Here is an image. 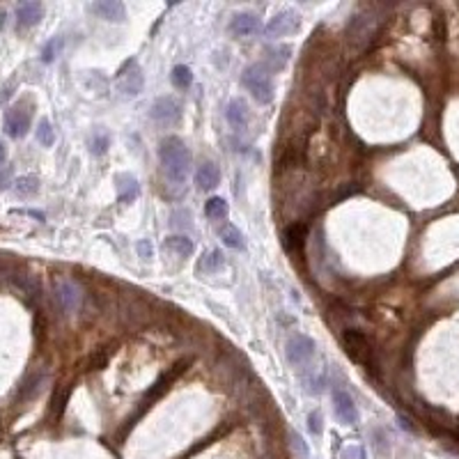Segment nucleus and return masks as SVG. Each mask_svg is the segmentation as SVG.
<instances>
[{
	"label": "nucleus",
	"mask_w": 459,
	"mask_h": 459,
	"mask_svg": "<svg viewBox=\"0 0 459 459\" xmlns=\"http://www.w3.org/2000/svg\"><path fill=\"white\" fill-rule=\"evenodd\" d=\"M221 242L228 246V248H232V250H242L244 248V235L232 223H225L221 228Z\"/></svg>",
	"instance_id": "obj_19"
},
{
	"label": "nucleus",
	"mask_w": 459,
	"mask_h": 459,
	"mask_svg": "<svg viewBox=\"0 0 459 459\" xmlns=\"http://www.w3.org/2000/svg\"><path fill=\"white\" fill-rule=\"evenodd\" d=\"M159 161L168 182L177 184V186H182V184L186 182V175L191 168V152L182 138H177V136L163 138L159 145Z\"/></svg>",
	"instance_id": "obj_1"
},
{
	"label": "nucleus",
	"mask_w": 459,
	"mask_h": 459,
	"mask_svg": "<svg viewBox=\"0 0 459 459\" xmlns=\"http://www.w3.org/2000/svg\"><path fill=\"white\" fill-rule=\"evenodd\" d=\"M223 264H225V257H223V253H221V250H211L209 255H204V259H202V262H200V269H207V271L211 273V271L221 269Z\"/></svg>",
	"instance_id": "obj_24"
},
{
	"label": "nucleus",
	"mask_w": 459,
	"mask_h": 459,
	"mask_svg": "<svg viewBox=\"0 0 459 459\" xmlns=\"http://www.w3.org/2000/svg\"><path fill=\"white\" fill-rule=\"evenodd\" d=\"M60 46H63V42H60V39H51V42L44 46V51H42V60H44V63H53V58L58 56Z\"/></svg>",
	"instance_id": "obj_26"
},
{
	"label": "nucleus",
	"mask_w": 459,
	"mask_h": 459,
	"mask_svg": "<svg viewBox=\"0 0 459 459\" xmlns=\"http://www.w3.org/2000/svg\"><path fill=\"white\" fill-rule=\"evenodd\" d=\"M195 184H198V189L200 191H214L218 184H221V170H218V166L214 161H207L198 168Z\"/></svg>",
	"instance_id": "obj_14"
},
{
	"label": "nucleus",
	"mask_w": 459,
	"mask_h": 459,
	"mask_svg": "<svg viewBox=\"0 0 459 459\" xmlns=\"http://www.w3.org/2000/svg\"><path fill=\"white\" fill-rule=\"evenodd\" d=\"M308 429H310L314 436H319V434H321L324 425H321V414H319V411H312V414L308 416Z\"/></svg>",
	"instance_id": "obj_27"
},
{
	"label": "nucleus",
	"mask_w": 459,
	"mask_h": 459,
	"mask_svg": "<svg viewBox=\"0 0 459 459\" xmlns=\"http://www.w3.org/2000/svg\"><path fill=\"white\" fill-rule=\"evenodd\" d=\"M108 149V136L106 134H97L92 138V152L94 154H106Z\"/></svg>",
	"instance_id": "obj_28"
},
{
	"label": "nucleus",
	"mask_w": 459,
	"mask_h": 459,
	"mask_svg": "<svg viewBox=\"0 0 459 459\" xmlns=\"http://www.w3.org/2000/svg\"><path fill=\"white\" fill-rule=\"evenodd\" d=\"M44 17V5L35 3V0H28V3H21L17 8V23L19 28H32L42 21Z\"/></svg>",
	"instance_id": "obj_13"
},
{
	"label": "nucleus",
	"mask_w": 459,
	"mask_h": 459,
	"mask_svg": "<svg viewBox=\"0 0 459 459\" xmlns=\"http://www.w3.org/2000/svg\"><path fill=\"white\" fill-rule=\"evenodd\" d=\"M225 118H228L230 127L239 129V131L248 127L250 111H248V106H246V101L244 99H232L228 104V108H225Z\"/></svg>",
	"instance_id": "obj_15"
},
{
	"label": "nucleus",
	"mask_w": 459,
	"mask_h": 459,
	"mask_svg": "<svg viewBox=\"0 0 459 459\" xmlns=\"http://www.w3.org/2000/svg\"><path fill=\"white\" fill-rule=\"evenodd\" d=\"M290 438H292V445H294V450H297V455L301 457V459H308L310 457V450H308V443L301 438L297 431H292L290 434Z\"/></svg>",
	"instance_id": "obj_25"
},
{
	"label": "nucleus",
	"mask_w": 459,
	"mask_h": 459,
	"mask_svg": "<svg viewBox=\"0 0 459 459\" xmlns=\"http://www.w3.org/2000/svg\"><path fill=\"white\" fill-rule=\"evenodd\" d=\"M149 115H152V120L159 122V125H175V122L182 118V104L180 99L175 97H159L152 104Z\"/></svg>",
	"instance_id": "obj_8"
},
{
	"label": "nucleus",
	"mask_w": 459,
	"mask_h": 459,
	"mask_svg": "<svg viewBox=\"0 0 459 459\" xmlns=\"http://www.w3.org/2000/svg\"><path fill=\"white\" fill-rule=\"evenodd\" d=\"M333 414L342 425H356L359 423V407L354 397L342 388L333 390Z\"/></svg>",
	"instance_id": "obj_6"
},
{
	"label": "nucleus",
	"mask_w": 459,
	"mask_h": 459,
	"mask_svg": "<svg viewBox=\"0 0 459 459\" xmlns=\"http://www.w3.org/2000/svg\"><path fill=\"white\" fill-rule=\"evenodd\" d=\"M299 25H301V21H299L297 12L285 10L264 25V35L266 37H287V35H292V32H297Z\"/></svg>",
	"instance_id": "obj_7"
},
{
	"label": "nucleus",
	"mask_w": 459,
	"mask_h": 459,
	"mask_svg": "<svg viewBox=\"0 0 459 459\" xmlns=\"http://www.w3.org/2000/svg\"><path fill=\"white\" fill-rule=\"evenodd\" d=\"M5 159H8V149H5V145L0 142V163H3Z\"/></svg>",
	"instance_id": "obj_31"
},
{
	"label": "nucleus",
	"mask_w": 459,
	"mask_h": 459,
	"mask_svg": "<svg viewBox=\"0 0 459 459\" xmlns=\"http://www.w3.org/2000/svg\"><path fill=\"white\" fill-rule=\"evenodd\" d=\"M259 30V19L253 12H239L232 17L230 21V32L237 37H250Z\"/></svg>",
	"instance_id": "obj_11"
},
{
	"label": "nucleus",
	"mask_w": 459,
	"mask_h": 459,
	"mask_svg": "<svg viewBox=\"0 0 459 459\" xmlns=\"http://www.w3.org/2000/svg\"><path fill=\"white\" fill-rule=\"evenodd\" d=\"M3 125H5V134H8L10 138H23V136L30 131V111L23 108L21 104L12 106L10 111H5Z\"/></svg>",
	"instance_id": "obj_5"
},
{
	"label": "nucleus",
	"mask_w": 459,
	"mask_h": 459,
	"mask_svg": "<svg viewBox=\"0 0 459 459\" xmlns=\"http://www.w3.org/2000/svg\"><path fill=\"white\" fill-rule=\"evenodd\" d=\"M314 349L317 347H314L312 338H308V335H303V333H297L287 340L285 354H287V361H290L292 365H306V363L314 356Z\"/></svg>",
	"instance_id": "obj_4"
},
{
	"label": "nucleus",
	"mask_w": 459,
	"mask_h": 459,
	"mask_svg": "<svg viewBox=\"0 0 459 459\" xmlns=\"http://www.w3.org/2000/svg\"><path fill=\"white\" fill-rule=\"evenodd\" d=\"M56 299H58L60 310H63L65 314L76 312L78 306H81V290H78V285L72 283V280H63V283H58Z\"/></svg>",
	"instance_id": "obj_10"
},
{
	"label": "nucleus",
	"mask_w": 459,
	"mask_h": 459,
	"mask_svg": "<svg viewBox=\"0 0 459 459\" xmlns=\"http://www.w3.org/2000/svg\"><path fill=\"white\" fill-rule=\"evenodd\" d=\"M342 342H345L347 352L354 361L365 363L370 359V342L361 331H356V328H345V333H342Z\"/></svg>",
	"instance_id": "obj_9"
},
{
	"label": "nucleus",
	"mask_w": 459,
	"mask_h": 459,
	"mask_svg": "<svg viewBox=\"0 0 459 459\" xmlns=\"http://www.w3.org/2000/svg\"><path fill=\"white\" fill-rule=\"evenodd\" d=\"M14 189L19 195H35L39 191V180L35 175H25V177H19L14 182Z\"/></svg>",
	"instance_id": "obj_22"
},
{
	"label": "nucleus",
	"mask_w": 459,
	"mask_h": 459,
	"mask_svg": "<svg viewBox=\"0 0 459 459\" xmlns=\"http://www.w3.org/2000/svg\"><path fill=\"white\" fill-rule=\"evenodd\" d=\"M92 12L104 19V21H111V23L115 21L122 23L127 19V8L120 0H99V3L92 5Z\"/></svg>",
	"instance_id": "obj_12"
},
{
	"label": "nucleus",
	"mask_w": 459,
	"mask_h": 459,
	"mask_svg": "<svg viewBox=\"0 0 459 459\" xmlns=\"http://www.w3.org/2000/svg\"><path fill=\"white\" fill-rule=\"evenodd\" d=\"M115 186H118L120 202H125V204L131 202L134 198H138V193H140V186L134 175H118L115 177Z\"/></svg>",
	"instance_id": "obj_17"
},
{
	"label": "nucleus",
	"mask_w": 459,
	"mask_h": 459,
	"mask_svg": "<svg viewBox=\"0 0 459 459\" xmlns=\"http://www.w3.org/2000/svg\"><path fill=\"white\" fill-rule=\"evenodd\" d=\"M138 253H140V257H152V244L149 242H138Z\"/></svg>",
	"instance_id": "obj_30"
},
{
	"label": "nucleus",
	"mask_w": 459,
	"mask_h": 459,
	"mask_svg": "<svg viewBox=\"0 0 459 459\" xmlns=\"http://www.w3.org/2000/svg\"><path fill=\"white\" fill-rule=\"evenodd\" d=\"M242 83L246 90L259 101V104H271L273 101V76L266 65H262V63L248 65L244 70Z\"/></svg>",
	"instance_id": "obj_2"
},
{
	"label": "nucleus",
	"mask_w": 459,
	"mask_h": 459,
	"mask_svg": "<svg viewBox=\"0 0 459 459\" xmlns=\"http://www.w3.org/2000/svg\"><path fill=\"white\" fill-rule=\"evenodd\" d=\"M342 459H367V455L361 445H349V448H345V452H342Z\"/></svg>",
	"instance_id": "obj_29"
},
{
	"label": "nucleus",
	"mask_w": 459,
	"mask_h": 459,
	"mask_svg": "<svg viewBox=\"0 0 459 459\" xmlns=\"http://www.w3.org/2000/svg\"><path fill=\"white\" fill-rule=\"evenodd\" d=\"M142 85H145V76H142L138 63L129 60V63L118 72V76H115V92H118V97L122 101H129V99L138 97L142 92Z\"/></svg>",
	"instance_id": "obj_3"
},
{
	"label": "nucleus",
	"mask_w": 459,
	"mask_h": 459,
	"mask_svg": "<svg viewBox=\"0 0 459 459\" xmlns=\"http://www.w3.org/2000/svg\"><path fill=\"white\" fill-rule=\"evenodd\" d=\"M228 202L223 200V198H209L207 204H204V216L209 218V221H221V218L228 216Z\"/></svg>",
	"instance_id": "obj_20"
},
{
	"label": "nucleus",
	"mask_w": 459,
	"mask_h": 459,
	"mask_svg": "<svg viewBox=\"0 0 459 459\" xmlns=\"http://www.w3.org/2000/svg\"><path fill=\"white\" fill-rule=\"evenodd\" d=\"M37 140L42 142L44 147H51L53 142H56V129L51 127V122L46 118L37 125Z\"/></svg>",
	"instance_id": "obj_23"
},
{
	"label": "nucleus",
	"mask_w": 459,
	"mask_h": 459,
	"mask_svg": "<svg viewBox=\"0 0 459 459\" xmlns=\"http://www.w3.org/2000/svg\"><path fill=\"white\" fill-rule=\"evenodd\" d=\"M166 250H170V253H175L177 257H189L191 253H193V242H191L189 237H182V235H177V237H168L166 239Z\"/></svg>",
	"instance_id": "obj_18"
},
{
	"label": "nucleus",
	"mask_w": 459,
	"mask_h": 459,
	"mask_svg": "<svg viewBox=\"0 0 459 459\" xmlns=\"http://www.w3.org/2000/svg\"><path fill=\"white\" fill-rule=\"evenodd\" d=\"M308 239V225L306 223H292L290 228H285L283 232V244L290 253H297L306 246Z\"/></svg>",
	"instance_id": "obj_16"
},
{
	"label": "nucleus",
	"mask_w": 459,
	"mask_h": 459,
	"mask_svg": "<svg viewBox=\"0 0 459 459\" xmlns=\"http://www.w3.org/2000/svg\"><path fill=\"white\" fill-rule=\"evenodd\" d=\"M170 81H173L175 87H180V90H186V87L193 83V72H191L186 65H177L173 70V74H170Z\"/></svg>",
	"instance_id": "obj_21"
}]
</instances>
